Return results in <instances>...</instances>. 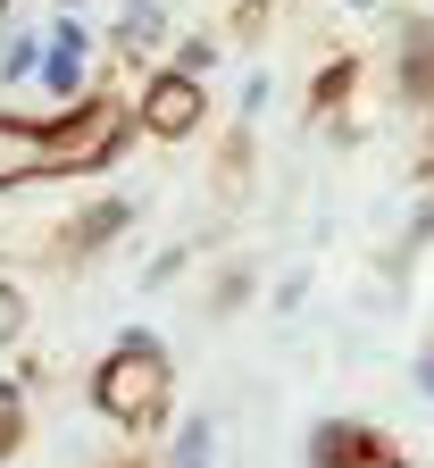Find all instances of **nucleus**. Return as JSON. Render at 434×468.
Listing matches in <instances>:
<instances>
[{
	"label": "nucleus",
	"instance_id": "obj_1",
	"mask_svg": "<svg viewBox=\"0 0 434 468\" xmlns=\"http://www.w3.org/2000/svg\"><path fill=\"white\" fill-rule=\"evenodd\" d=\"M167 393H175L167 343H159L151 326L117 335V351H109V360H101V377H92V401H101V419H117L126 435H151V427L167 419Z\"/></svg>",
	"mask_w": 434,
	"mask_h": 468
},
{
	"label": "nucleus",
	"instance_id": "obj_2",
	"mask_svg": "<svg viewBox=\"0 0 434 468\" xmlns=\"http://www.w3.org/2000/svg\"><path fill=\"white\" fill-rule=\"evenodd\" d=\"M134 117H143V126H151L159 143H184V134L201 126V84L184 76V68H167V76H159V84L134 101Z\"/></svg>",
	"mask_w": 434,
	"mask_h": 468
},
{
	"label": "nucleus",
	"instance_id": "obj_3",
	"mask_svg": "<svg viewBox=\"0 0 434 468\" xmlns=\"http://www.w3.org/2000/svg\"><path fill=\"white\" fill-rule=\"evenodd\" d=\"M34 176H58L50 126H26V117H0V193H9V185H34Z\"/></svg>",
	"mask_w": 434,
	"mask_h": 468
},
{
	"label": "nucleus",
	"instance_id": "obj_4",
	"mask_svg": "<svg viewBox=\"0 0 434 468\" xmlns=\"http://www.w3.org/2000/svg\"><path fill=\"white\" fill-rule=\"evenodd\" d=\"M84 58H92V34H84L76 17H58V26H50V50H42V84H50L58 101H76V92H84Z\"/></svg>",
	"mask_w": 434,
	"mask_h": 468
},
{
	"label": "nucleus",
	"instance_id": "obj_5",
	"mask_svg": "<svg viewBox=\"0 0 434 468\" xmlns=\"http://www.w3.org/2000/svg\"><path fill=\"white\" fill-rule=\"evenodd\" d=\"M117 226H126V201H101V209H84V218H76L68 234H76V251H101Z\"/></svg>",
	"mask_w": 434,
	"mask_h": 468
},
{
	"label": "nucleus",
	"instance_id": "obj_6",
	"mask_svg": "<svg viewBox=\"0 0 434 468\" xmlns=\"http://www.w3.org/2000/svg\"><path fill=\"white\" fill-rule=\"evenodd\" d=\"M26 68H42V50H34V34H17L9 50H0V76H26Z\"/></svg>",
	"mask_w": 434,
	"mask_h": 468
},
{
	"label": "nucleus",
	"instance_id": "obj_7",
	"mask_svg": "<svg viewBox=\"0 0 434 468\" xmlns=\"http://www.w3.org/2000/svg\"><path fill=\"white\" fill-rule=\"evenodd\" d=\"M175 468H209V427H193V435L175 443Z\"/></svg>",
	"mask_w": 434,
	"mask_h": 468
},
{
	"label": "nucleus",
	"instance_id": "obj_8",
	"mask_svg": "<svg viewBox=\"0 0 434 468\" xmlns=\"http://www.w3.org/2000/svg\"><path fill=\"white\" fill-rule=\"evenodd\" d=\"M26 326V302H17V284H0V343H9Z\"/></svg>",
	"mask_w": 434,
	"mask_h": 468
},
{
	"label": "nucleus",
	"instance_id": "obj_9",
	"mask_svg": "<svg viewBox=\"0 0 434 468\" xmlns=\"http://www.w3.org/2000/svg\"><path fill=\"white\" fill-rule=\"evenodd\" d=\"M334 468H401V460H393V452H385V443H367V452H359V460H334Z\"/></svg>",
	"mask_w": 434,
	"mask_h": 468
},
{
	"label": "nucleus",
	"instance_id": "obj_10",
	"mask_svg": "<svg viewBox=\"0 0 434 468\" xmlns=\"http://www.w3.org/2000/svg\"><path fill=\"white\" fill-rule=\"evenodd\" d=\"M418 385H426V393H434V360H426V368H418Z\"/></svg>",
	"mask_w": 434,
	"mask_h": 468
}]
</instances>
